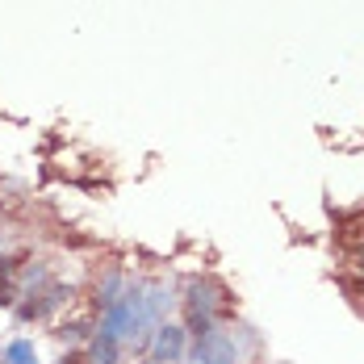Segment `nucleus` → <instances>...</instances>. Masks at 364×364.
Returning a JSON list of instances; mask_svg holds the SVG:
<instances>
[{"label": "nucleus", "instance_id": "6", "mask_svg": "<svg viewBox=\"0 0 364 364\" xmlns=\"http://www.w3.org/2000/svg\"><path fill=\"white\" fill-rule=\"evenodd\" d=\"M4 364H38V348L30 339H13L4 348Z\"/></svg>", "mask_w": 364, "mask_h": 364}, {"label": "nucleus", "instance_id": "1", "mask_svg": "<svg viewBox=\"0 0 364 364\" xmlns=\"http://www.w3.org/2000/svg\"><path fill=\"white\" fill-rule=\"evenodd\" d=\"M184 314H188V335L193 339L205 335V331H214V318L218 314H230L226 289H222L218 281H205V277L188 281L184 285Z\"/></svg>", "mask_w": 364, "mask_h": 364}, {"label": "nucleus", "instance_id": "3", "mask_svg": "<svg viewBox=\"0 0 364 364\" xmlns=\"http://www.w3.org/2000/svg\"><path fill=\"white\" fill-rule=\"evenodd\" d=\"M188 360L193 364H235L239 360V352H235V339H230L226 331L214 327V331H205V335H197Z\"/></svg>", "mask_w": 364, "mask_h": 364}, {"label": "nucleus", "instance_id": "7", "mask_svg": "<svg viewBox=\"0 0 364 364\" xmlns=\"http://www.w3.org/2000/svg\"><path fill=\"white\" fill-rule=\"evenodd\" d=\"M0 259H4V255H0Z\"/></svg>", "mask_w": 364, "mask_h": 364}, {"label": "nucleus", "instance_id": "5", "mask_svg": "<svg viewBox=\"0 0 364 364\" xmlns=\"http://www.w3.org/2000/svg\"><path fill=\"white\" fill-rule=\"evenodd\" d=\"M84 364H117V343L105 339V335H92V343L84 352Z\"/></svg>", "mask_w": 364, "mask_h": 364}, {"label": "nucleus", "instance_id": "4", "mask_svg": "<svg viewBox=\"0 0 364 364\" xmlns=\"http://www.w3.org/2000/svg\"><path fill=\"white\" fill-rule=\"evenodd\" d=\"M122 293H126V277H122V272H105V277L92 285V306L105 314L109 306H117V297H122Z\"/></svg>", "mask_w": 364, "mask_h": 364}, {"label": "nucleus", "instance_id": "2", "mask_svg": "<svg viewBox=\"0 0 364 364\" xmlns=\"http://www.w3.org/2000/svg\"><path fill=\"white\" fill-rule=\"evenodd\" d=\"M188 356V331L172 327V323H159L151 331V364H176Z\"/></svg>", "mask_w": 364, "mask_h": 364}]
</instances>
